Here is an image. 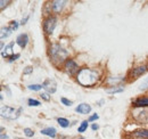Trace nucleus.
Returning <instances> with one entry per match:
<instances>
[{
    "label": "nucleus",
    "instance_id": "nucleus-9",
    "mask_svg": "<svg viewBox=\"0 0 148 139\" xmlns=\"http://www.w3.org/2000/svg\"><path fill=\"white\" fill-rule=\"evenodd\" d=\"M64 5H65V1H60V0H56V1H53L51 2V8H53V10L55 12V13H59L62 9H63V7H64Z\"/></svg>",
    "mask_w": 148,
    "mask_h": 139
},
{
    "label": "nucleus",
    "instance_id": "nucleus-1",
    "mask_svg": "<svg viewBox=\"0 0 148 139\" xmlns=\"http://www.w3.org/2000/svg\"><path fill=\"white\" fill-rule=\"evenodd\" d=\"M98 80L97 71L91 69H81L77 72V82L84 87L93 86Z\"/></svg>",
    "mask_w": 148,
    "mask_h": 139
},
{
    "label": "nucleus",
    "instance_id": "nucleus-22",
    "mask_svg": "<svg viewBox=\"0 0 148 139\" xmlns=\"http://www.w3.org/2000/svg\"><path fill=\"white\" fill-rule=\"evenodd\" d=\"M29 105L30 106H39V105H41V103L36 99H29Z\"/></svg>",
    "mask_w": 148,
    "mask_h": 139
},
{
    "label": "nucleus",
    "instance_id": "nucleus-32",
    "mask_svg": "<svg viewBox=\"0 0 148 139\" xmlns=\"http://www.w3.org/2000/svg\"><path fill=\"white\" fill-rule=\"evenodd\" d=\"M5 138L7 139L8 137H7V136H5V135H1V139H5Z\"/></svg>",
    "mask_w": 148,
    "mask_h": 139
},
{
    "label": "nucleus",
    "instance_id": "nucleus-33",
    "mask_svg": "<svg viewBox=\"0 0 148 139\" xmlns=\"http://www.w3.org/2000/svg\"><path fill=\"white\" fill-rule=\"evenodd\" d=\"M79 139H84V138H79Z\"/></svg>",
    "mask_w": 148,
    "mask_h": 139
},
{
    "label": "nucleus",
    "instance_id": "nucleus-12",
    "mask_svg": "<svg viewBox=\"0 0 148 139\" xmlns=\"http://www.w3.org/2000/svg\"><path fill=\"white\" fill-rule=\"evenodd\" d=\"M41 133L54 138L56 136V129L55 128H46V129H42V130H41Z\"/></svg>",
    "mask_w": 148,
    "mask_h": 139
},
{
    "label": "nucleus",
    "instance_id": "nucleus-11",
    "mask_svg": "<svg viewBox=\"0 0 148 139\" xmlns=\"http://www.w3.org/2000/svg\"><path fill=\"white\" fill-rule=\"evenodd\" d=\"M146 72H147V66L144 65V66H139V67L133 69L132 72H131V74H132L133 76H140L141 74H144V73H146Z\"/></svg>",
    "mask_w": 148,
    "mask_h": 139
},
{
    "label": "nucleus",
    "instance_id": "nucleus-21",
    "mask_svg": "<svg viewBox=\"0 0 148 139\" xmlns=\"http://www.w3.org/2000/svg\"><path fill=\"white\" fill-rule=\"evenodd\" d=\"M24 133H25V136H27V137H33V135H34L33 130H31V129H29V128H25V129H24Z\"/></svg>",
    "mask_w": 148,
    "mask_h": 139
},
{
    "label": "nucleus",
    "instance_id": "nucleus-6",
    "mask_svg": "<svg viewBox=\"0 0 148 139\" xmlns=\"http://www.w3.org/2000/svg\"><path fill=\"white\" fill-rule=\"evenodd\" d=\"M65 69L67 71V73H70V74H74L76 71H79L77 64L74 62L73 59H67V61H66V63H65Z\"/></svg>",
    "mask_w": 148,
    "mask_h": 139
},
{
    "label": "nucleus",
    "instance_id": "nucleus-25",
    "mask_svg": "<svg viewBox=\"0 0 148 139\" xmlns=\"http://www.w3.org/2000/svg\"><path fill=\"white\" fill-rule=\"evenodd\" d=\"M40 96H41V98H43L45 100H49V99H50V97H49V96H48V94H46V92L41 94Z\"/></svg>",
    "mask_w": 148,
    "mask_h": 139
},
{
    "label": "nucleus",
    "instance_id": "nucleus-19",
    "mask_svg": "<svg viewBox=\"0 0 148 139\" xmlns=\"http://www.w3.org/2000/svg\"><path fill=\"white\" fill-rule=\"evenodd\" d=\"M147 88H148V78H146V79L141 82V85H140L139 89H140V90H145V89H147Z\"/></svg>",
    "mask_w": 148,
    "mask_h": 139
},
{
    "label": "nucleus",
    "instance_id": "nucleus-30",
    "mask_svg": "<svg viewBox=\"0 0 148 139\" xmlns=\"http://www.w3.org/2000/svg\"><path fill=\"white\" fill-rule=\"evenodd\" d=\"M8 2H9V1H6V2H5V1L2 0V1L0 2V3H1V9H3V7H5V3H8Z\"/></svg>",
    "mask_w": 148,
    "mask_h": 139
},
{
    "label": "nucleus",
    "instance_id": "nucleus-13",
    "mask_svg": "<svg viewBox=\"0 0 148 139\" xmlns=\"http://www.w3.org/2000/svg\"><path fill=\"white\" fill-rule=\"evenodd\" d=\"M134 106L138 107H144V106H148V98H138L137 100L133 102Z\"/></svg>",
    "mask_w": 148,
    "mask_h": 139
},
{
    "label": "nucleus",
    "instance_id": "nucleus-3",
    "mask_svg": "<svg viewBox=\"0 0 148 139\" xmlns=\"http://www.w3.org/2000/svg\"><path fill=\"white\" fill-rule=\"evenodd\" d=\"M22 112V108H18L17 111L15 108H12L9 106H5L1 108V116L6 118L8 120H15L19 116V113Z\"/></svg>",
    "mask_w": 148,
    "mask_h": 139
},
{
    "label": "nucleus",
    "instance_id": "nucleus-7",
    "mask_svg": "<svg viewBox=\"0 0 148 139\" xmlns=\"http://www.w3.org/2000/svg\"><path fill=\"white\" fill-rule=\"evenodd\" d=\"M27 41H29V36H27L26 33L19 34L18 36H17V39H16V43L21 48H25L26 45H27Z\"/></svg>",
    "mask_w": 148,
    "mask_h": 139
},
{
    "label": "nucleus",
    "instance_id": "nucleus-10",
    "mask_svg": "<svg viewBox=\"0 0 148 139\" xmlns=\"http://www.w3.org/2000/svg\"><path fill=\"white\" fill-rule=\"evenodd\" d=\"M13 46H14V43L12 42V43L7 45L5 49H2V57H5V58H10V57L13 56Z\"/></svg>",
    "mask_w": 148,
    "mask_h": 139
},
{
    "label": "nucleus",
    "instance_id": "nucleus-8",
    "mask_svg": "<svg viewBox=\"0 0 148 139\" xmlns=\"http://www.w3.org/2000/svg\"><path fill=\"white\" fill-rule=\"evenodd\" d=\"M75 111L80 114H89L91 111V106L88 104H80L75 108Z\"/></svg>",
    "mask_w": 148,
    "mask_h": 139
},
{
    "label": "nucleus",
    "instance_id": "nucleus-31",
    "mask_svg": "<svg viewBox=\"0 0 148 139\" xmlns=\"http://www.w3.org/2000/svg\"><path fill=\"white\" fill-rule=\"evenodd\" d=\"M27 19H29V17H26V18H23V21H22V23H21V24H25V23H26V21H27Z\"/></svg>",
    "mask_w": 148,
    "mask_h": 139
},
{
    "label": "nucleus",
    "instance_id": "nucleus-26",
    "mask_svg": "<svg viewBox=\"0 0 148 139\" xmlns=\"http://www.w3.org/2000/svg\"><path fill=\"white\" fill-rule=\"evenodd\" d=\"M98 118H99V116H98V115H97V114H93V115H91V116H90V118H89V120H88V121H89V122L95 121V120H97V119H98Z\"/></svg>",
    "mask_w": 148,
    "mask_h": 139
},
{
    "label": "nucleus",
    "instance_id": "nucleus-4",
    "mask_svg": "<svg viewBox=\"0 0 148 139\" xmlns=\"http://www.w3.org/2000/svg\"><path fill=\"white\" fill-rule=\"evenodd\" d=\"M56 23H57V21L53 16H49L48 18L45 19V22H43V29H45V31H46L47 34H51L54 32V30H55L56 28Z\"/></svg>",
    "mask_w": 148,
    "mask_h": 139
},
{
    "label": "nucleus",
    "instance_id": "nucleus-29",
    "mask_svg": "<svg viewBox=\"0 0 148 139\" xmlns=\"http://www.w3.org/2000/svg\"><path fill=\"white\" fill-rule=\"evenodd\" d=\"M91 128H92V130H98L99 125H98V124H96V123H93L92 125H91Z\"/></svg>",
    "mask_w": 148,
    "mask_h": 139
},
{
    "label": "nucleus",
    "instance_id": "nucleus-27",
    "mask_svg": "<svg viewBox=\"0 0 148 139\" xmlns=\"http://www.w3.org/2000/svg\"><path fill=\"white\" fill-rule=\"evenodd\" d=\"M19 57V55L18 54H16V55H13L10 58H9V62H13V61H15V59H17Z\"/></svg>",
    "mask_w": 148,
    "mask_h": 139
},
{
    "label": "nucleus",
    "instance_id": "nucleus-5",
    "mask_svg": "<svg viewBox=\"0 0 148 139\" xmlns=\"http://www.w3.org/2000/svg\"><path fill=\"white\" fill-rule=\"evenodd\" d=\"M42 87L45 88L48 92L54 94V92L56 91V87H57V85H56L55 80H53V79H47V80L43 82Z\"/></svg>",
    "mask_w": 148,
    "mask_h": 139
},
{
    "label": "nucleus",
    "instance_id": "nucleus-17",
    "mask_svg": "<svg viewBox=\"0 0 148 139\" xmlns=\"http://www.w3.org/2000/svg\"><path fill=\"white\" fill-rule=\"evenodd\" d=\"M87 128H88V121H83L81 123V125L79 127V132H84L86 130H87Z\"/></svg>",
    "mask_w": 148,
    "mask_h": 139
},
{
    "label": "nucleus",
    "instance_id": "nucleus-18",
    "mask_svg": "<svg viewBox=\"0 0 148 139\" xmlns=\"http://www.w3.org/2000/svg\"><path fill=\"white\" fill-rule=\"evenodd\" d=\"M9 29H10L12 31H15V30H17V29H18V22H16V21H13V22H10V24H9Z\"/></svg>",
    "mask_w": 148,
    "mask_h": 139
},
{
    "label": "nucleus",
    "instance_id": "nucleus-23",
    "mask_svg": "<svg viewBox=\"0 0 148 139\" xmlns=\"http://www.w3.org/2000/svg\"><path fill=\"white\" fill-rule=\"evenodd\" d=\"M108 92H121L123 91V88H111V89H107Z\"/></svg>",
    "mask_w": 148,
    "mask_h": 139
},
{
    "label": "nucleus",
    "instance_id": "nucleus-14",
    "mask_svg": "<svg viewBox=\"0 0 148 139\" xmlns=\"http://www.w3.org/2000/svg\"><path fill=\"white\" fill-rule=\"evenodd\" d=\"M12 32H13V31L9 29V26H8V28H2V29H1V34H0V36H1V40H3L5 38L9 36Z\"/></svg>",
    "mask_w": 148,
    "mask_h": 139
},
{
    "label": "nucleus",
    "instance_id": "nucleus-20",
    "mask_svg": "<svg viewBox=\"0 0 148 139\" xmlns=\"http://www.w3.org/2000/svg\"><path fill=\"white\" fill-rule=\"evenodd\" d=\"M29 89L30 90H34V91H38V90H41V88H43L42 86H40V85H30L29 86Z\"/></svg>",
    "mask_w": 148,
    "mask_h": 139
},
{
    "label": "nucleus",
    "instance_id": "nucleus-2",
    "mask_svg": "<svg viewBox=\"0 0 148 139\" xmlns=\"http://www.w3.org/2000/svg\"><path fill=\"white\" fill-rule=\"evenodd\" d=\"M50 57L55 63H63L67 57V52L59 45H53L50 47Z\"/></svg>",
    "mask_w": 148,
    "mask_h": 139
},
{
    "label": "nucleus",
    "instance_id": "nucleus-15",
    "mask_svg": "<svg viewBox=\"0 0 148 139\" xmlns=\"http://www.w3.org/2000/svg\"><path fill=\"white\" fill-rule=\"evenodd\" d=\"M134 135H136V136H138V137H141V138H147L148 139V130H146V129L138 130V131H136V132H134Z\"/></svg>",
    "mask_w": 148,
    "mask_h": 139
},
{
    "label": "nucleus",
    "instance_id": "nucleus-28",
    "mask_svg": "<svg viewBox=\"0 0 148 139\" xmlns=\"http://www.w3.org/2000/svg\"><path fill=\"white\" fill-rule=\"evenodd\" d=\"M32 71H33V69H32V67H30V66H29V67H26V70H25V71H24V74H29V73H31V72H32Z\"/></svg>",
    "mask_w": 148,
    "mask_h": 139
},
{
    "label": "nucleus",
    "instance_id": "nucleus-24",
    "mask_svg": "<svg viewBox=\"0 0 148 139\" xmlns=\"http://www.w3.org/2000/svg\"><path fill=\"white\" fill-rule=\"evenodd\" d=\"M60 100H62V103H63V104L66 105V106H71V105L73 104V103H72L71 100H69V99H66V98H64V97H63V98H62Z\"/></svg>",
    "mask_w": 148,
    "mask_h": 139
},
{
    "label": "nucleus",
    "instance_id": "nucleus-16",
    "mask_svg": "<svg viewBox=\"0 0 148 139\" xmlns=\"http://www.w3.org/2000/svg\"><path fill=\"white\" fill-rule=\"evenodd\" d=\"M57 122H58V124H59L60 127H63V128H67V127L70 125L69 120H66V119H64V118H59V119L57 120Z\"/></svg>",
    "mask_w": 148,
    "mask_h": 139
}]
</instances>
